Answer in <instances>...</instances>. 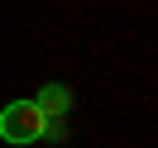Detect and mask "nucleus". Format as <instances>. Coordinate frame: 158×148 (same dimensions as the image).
<instances>
[{"label": "nucleus", "mask_w": 158, "mask_h": 148, "mask_svg": "<svg viewBox=\"0 0 158 148\" xmlns=\"http://www.w3.org/2000/svg\"><path fill=\"white\" fill-rule=\"evenodd\" d=\"M48 134V115L34 100H10L0 110V138L5 143H39Z\"/></svg>", "instance_id": "nucleus-1"}, {"label": "nucleus", "mask_w": 158, "mask_h": 148, "mask_svg": "<svg viewBox=\"0 0 158 148\" xmlns=\"http://www.w3.org/2000/svg\"><path fill=\"white\" fill-rule=\"evenodd\" d=\"M34 105H39V110H43L48 119H58V115H67L72 96H67V86H43L39 96H34Z\"/></svg>", "instance_id": "nucleus-2"}]
</instances>
